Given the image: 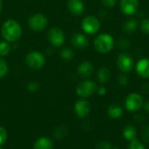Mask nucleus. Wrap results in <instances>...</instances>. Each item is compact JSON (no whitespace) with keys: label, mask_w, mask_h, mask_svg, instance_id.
<instances>
[{"label":"nucleus","mask_w":149,"mask_h":149,"mask_svg":"<svg viewBox=\"0 0 149 149\" xmlns=\"http://www.w3.org/2000/svg\"><path fill=\"white\" fill-rule=\"evenodd\" d=\"M107 114L111 119H120L123 114V108L118 104H113L108 107Z\"/></svg>","instance_id":"obj_16"},{"label":"nucleus","mask_w":149,"mask_h":149,"mask_svg":"<svg viewBox=\"0 0 149 149\" xmlns=\"http://www.w3.org/2000/svg\"><path fill=\"white\" fill-rule=\"evenodd\" d=\"M125 106L126 109L131 112H137L143 106V98L140 94L136 92L131 93L127 97L125 100Z\"/></svg>","instance_id":"obj_4"},{"label":"nucleus","mask_w":149,"mask_h":149,"mask_svg":"<svg viewBox=\"0 0 149 149\" xmlns=\"http://www.w3.org/2000/svg\"><path fill=\"white\" fill-rule=\"evenodd\" d=\"M144 110L146 112L149 113V100H148L145 104H144Z\"/></svg>","instance_id":"obj_35"},{"label":"nucleus","mask_w":149,"mask_h":149,"mask_svg":"<svg viewBox=\"0 0 149 149\" xmlns=\"http://www.w3.org/2000/svg\"><path fill=\"white\" fill-rule=\"evenodd\" d=\"M48 19L47 18L41 13H37L32 15L28 20V25L30 29L35 32H41L47 26Z\"/></svg>","instance_id":"obj_3"},{"label":"nucleus","mask_w":149,"mask_h":149,"mask_svg":"<svg viewBox=\"0 0 149 149\" xmlns=\"http://www.w3.org/2000/svg\"><path fill=\"white\" fill-rule=\"evenodd\" d=\"M122 134L124 136V138L127 140V141H133V140H135L136 139V136H137V130L135 128L134 126L133 125H127L123 131H122Z\"/></svg>","instance_id":"obj_17"},{"label":"nucleus","mask_w":149,"mask_h":149,"mask_svg":"<svg viewBox=\"0 0 149 149\" xmlns=\"http://www.w3.org/2000/svg\"><path fill=\"white\" fill-rule=\"evenodd\" d=\"M111 70L107 68H101L97 74V78L100 83H107L111 78Z\"/></svg>","instance_id":"obj_19"},{"label":"nucleus","mask_w":149,"mask_h":149,"mask_svg":"<svg viewBox=\"0 0 149 149\" xmlns=\"http://www.w3.org/2000/svg\"><path fill=\"white\" fill-rule=\"evenodd\" d=\"M77 71H78V74L81 77L86 78V77H89L93 74V66L90 61H83L79 65Z\"/></svg>","instance_id":"obj_15"},{"label":"nucleus","mask_w":149,"mask_h":149,"mask_svg":"<svg viewBox=\"0 0 149 149\" xmlns=\"http://www.w3.org/2000/svg\"><path fill=\"white\" fill-rule=\"evenodd\" d=\"M120 11L125 15H134L139 7V1L138 0H120Z\"/></svg>","instance_id":"obj_11"},{"label":"nucleus","mask_w":149,"mask_h":149,"mask_svg":"<svg viewBox=\"0 0 149 149\" xmlns=\"http://www.w3.org/2000/svg\"><path fill=\"white\" fill-rule=\"evenodd\" d=\"M74 112L79 118L85 119L91 112V105L86 99H79L75 103Z\"/></svg>","instance_id":"obj_10"},{"label":"nucleus","mask_w":149,"mask_h":149,"mask_svg":"<svg viewBox=\"0 0 149 149\" xmlns=\"http://www.w3.org/2000/svg\"><path fill=\"white\" fill-rule=\"evenodd\" d=\"M67 7L70 12L75 16L81 15L85 10V4L82 0H68Z\"/></svg>","instance_id":"obj_12"},{"label":"nucleus","mask_w":149,"mask_h":149,"mask_svg":"<svg viewBox=\"0 0 149 149\" xmlns=\"http://www.w3.org/2000/svg\"><path fill=\"white\" fill-rule=\"evenodd\" d=\"M113 146L109 141H100L96 145V149H113Z\"/></svg>","instance_id":"obj_27"},{"label":"nucleus","mask_w":149,"mask_h":149,"mask_svg":"<svg viewBox=\"0 0 149 149\" xmlns=\"http://www.w3.org/2000/svg\"><path fill=\"white\" fill-rule=\"evenodd\" d=\"M71 42L72 44L79 49L85 48L88 46V39L82 33H75L72 35V39H71Z\"/></svg>","instance_id":"obj_14"},{"label":"nucleus","mask_w":149,"mask_h":149,"mask_svg":"<svg viewBox=\"0 0 149 149\" xmlns=\"http://www.w3.org/2000/svg\"><path fill=\"white\" fill-rule=\"evenodd\" d=\"M81 26L85 32L88 34H94L100 30V22L96 17L89 15V16H86L82 20Z\"/></svg>","instance_id":"obj_7"},{"label":"nucleus","mask_w":149,"mask_h":149,"mask_svg":"<svg viewBox=\"0 0 149 149\" xmlns=\"http://www.w3.org/2000/svg\"><path fill=\"white\" fill-rule=\"evenodd\" d=\"M2 9H3V2H2V0H0V12H1Z\"/></svg>","instance_id":"obj_36"},{"label":"nucleus","mask_w":149,"mask_h":149,"mask_svg":"<svg viewBox=\"0 0 149 149\" xmlns=\"http://www.w3.org/2000/svg\"><path fill=\"white\" fill-rule=\"evenodd\" d=\"M0 149H3V148H2V147H0Z\"/></svg>","instance_id":"obj_37"},{"label":"nucleus","mask_w":149,"mask_h":149,"mask_svg":"<svg viewBox=\"0 0 149 149\" xmlns=\"http://www.w3.org/2000/svg\"><path fill=\"white\" fill-rule=\"evenodd\" d=\"M141 137L144 142L149 143V125H145L142 127L141 132Z\"/></svg>","instance_id":"obj_24"},{"label":"nucleus","mask_w":149,"mask_h":149,"mask_svg":"<svg viewBox=\"0 0 149 149\" xmlns=\"http://www.w3.org/2000/svg\"><path fill=\"white\" fill-rule=\"evenodd\" d=\"M60 56L62 59L65 60V61H70L72 60L74 57V52L71 49V48H64L60 51Z\"/></svg>","instance_id":"obj_21"},{"label":"nucleus","mask_w":149,"mask_h":149,"mask_svg":"<svg viewBox=\"0 0 149 149\" xmlns=\"http://www.w3.org/2000/svg\"><path fill=\"white\" fill-rule=\"evenodd\" d=\"M53 143L47 137L39 138L34 144V149H52Z\"/></svg>","instance_id":"obj_18"},{"label":"nucleus","mask_w":149,"mask_h":149,"mask_svg":"<svg viewBox=\"0 0 149 149\" xmlns=\"http://www.w3.org/2000/svg\"><path fill=\"white\" fill-rule=\"evenodd\" d=\"M10 45L8 41H2L0 42V56H6L10 52Z\"/></svg>","instance_id":"obj_22"},{"label":"nucleus","mask_w":149,"mask_h":149,"mask_svg":"<svg viewBox=\"0 0 149 149\" xmlns=\"http://www.w3.org/2000/svg\"><path fill=\"white\" fill-rule=\"evenodd\" d=\"M25 62L30 68L33 69H39L45 64V59L41 53L32 51L26 55Z\"/></svg>","instance_id":"obj_6"},{"label":"nucleus","mask_w":149,"mask_h":149,"mask_svg":"<svg viewBox=\"0 0 149 149\" xmlns=\"http://www.w3.org/2000/svg\"><path fill=\"white\" fill-rule=\"evenodd\" d=\"M117 65L122 73H129L132 71L134 66V59L127 53H121L117 58Z\"/></svg>","instance_id":"obj_8"},{"label":"nucleus","mask_w":149,"mask_h":149,"mask_svg":"<svg viewBox=\"0 0 149 149\" xmlns=\"http://www.w3.org/2000/svg\"><path fill=\"white\" fill-rule=\"evenodd\" d=\"M38 89H39V83L37 82H31L27 85V90H30L31 92H35L38 90Z\"/></svg>","instance_id":"obj_30"},{"label":"nucleus","mask_w":149,"mask_h":149,"mask_svg":"<svg viewBox=\"0 0 149 149\" xmlns=\"http://www.w3.org/2000/svg\"><path fill=\"white\" fill-rule=\"evenodd\" d=\"M136 72L142 78H149V59L143 58L137 62Z\"/></svg>","instance_id":"obj_13"},{"label":"nucleus","mask_w":149,"mask_h":149,"mask_svg":"<svg viewBox=\"0 0 149 149\" xmlns=\"http://www.w3.org/2000/svg\"><path fill=\"white\" fill-rule=\"evenodd\" d=\"M1 32L6 41L15 42L19 40L22 35V27L16 20L8 19L3 24Z\"/></svg>","instance_id":"obj_1"},{"label":"nucleus","mask_w":149,"mask_h":149,"mask_svg":"<svg viewBox=\"0 0 149 149\" xmlns=\"http://www.w3.org/2000/svg\"><path fill=\"white\" fill-rule=\"evenodd\" d=\"M127 149H146V148L143 145V143H141L140 141L135 139L130 141V144L128 145Z\"/></svg>","instance_id":"obj_25"},{"label":"nucleus","mask_w":149,"mask_h":149,"mask_svg":"<svg viewBox=\"0 0 149 149\" xmlns=\"http://www.w3.org/2000/svg\"><path fill=\"white\" fill-rule=\"evenodd\" d=\"M96 90L97 87L94 82L90 80H85L80 83H79V85L76 88V92L79 97L83 98H86L93 95Z\"/></svg>","instance_id":"obj_5"},{"label":"nucleus","mask_w":149,"mask_h":149,"mask_svg":"<svg viewBox=\"0 0 149 149\" xmlns=\"http://www.w3.org/2000/svg\"><path fill=\"white\" fill-rule=\"evenodd\" d=\"M65 33L58 27H52L48 32V40L54 47H60L65 42Z\"/></svg>","instance_id":"obj_9"},{"label":"nucleus","mask_w":149,"mask_h":149,"mask_svg":"<svg viewBox=\"0 0 149 149\" xmlns=\"http://www.w3.org/2000/svg\"><path fill=\"white\" fill-rule=\"evenodd\" d=\"M67 133V129L65 126H60L55 131V136L58 139H63Z\"/></svg>","instance_id":"obj_26"},{"label":"nucleus","mask_w":149,"mask_h":149,"mask_svg":"<svg viewBox=\"0 0 149 149\" xmlns=\"http://www.w3.org/2000/svg\"><path fill=\"white\" fill-rule=\"evenodd\" d=\"M8 71H9V67H8L7 62L4 60L0 58V78L5 76Z\"/></svg>","instance_id":"obj_23"},{"label":"nucleus","mask_w":149,"mask_h":149,"mask_svg":"<svg viewBox=\"0 0 149 149\" xmlns=\"http://www.w3.org/2000/svg\"><path fill=\"white\" fill-rule=\"evenodd\" d=\"M93 46L97 52L100 54H107L113 50L114 47V40L110 34L102 33L95 38Z\"/></svg>","instance_id":"obj_2"},{"label":"nucleus","mask_w":149,"mask_h":149,"mask_svg":"<svg viewBox=\"0 0 149 149\" xmlns=\"http://www.w3.org/2000/svg\"><path fill=\"white\" fill-rule=\"evenodd\" d=\"M141 29L144 33L149 34V18H145L141 22Z\"/></svg>","instance_id":"obj_28"},{"label":"nucleus","mask_w":149,"mask_h":149,"mask_svg":"<svg viewBox=\"0 0 149 149\" xmlns=\"http://www.w3.org/2000/svg\"><path fill=\"white\" fill-rule=\"evenodd\" d=\"M7 140V133L5 129L2 126H0V146L3 144Z\"/></svg>","instance_id":"obj_31"},{"label":"nucleus","mask_w":149,"mask_h":149,"mask_svg":"<svg viewBox=\"0 0 149 149\" xmlns=\"http://www.w3.org/2000/svg\"><path fill=\"white\" fill-rule=\"evenodd\" d=\"M137 26H138V20L136 18H130L125 22L123 25V30L127 33H131L136 30Z\"/></svg>","instance_id":"obj_20"},{"label":"nucleus","mask_w":149,"mask_h":149,"mask_svg":"<svg viewBox=\"0 0 149 149\" xmlns=\"http://www.w3.org/2000/svg\"><path fill=\"white\" fill-rule=\"evenodd\" d=\"M128 83V77L127 75H125V73L120 74L118 77V83L120 86H126Z\"/></svg>","instance_id":"obj_29"},{"label":"nucleus","mask_w":149,"mask_h":149,"mask_svg":"<svg viewBox=\"0 0 149 149\" xmlns=\"http://www.w3.org/2000/svg\"><path fill=\"white\" fill-rule=\"evenodd\" d=\"M96 90H97L98 94H99V95H100V96H104V95L106 94V92H107V90H106V88H105L104 86H100V87H99Z\"/></svg>","instance_id":"obj_34"},{"label":"nucleus","mask_w":149,"mask_h":149,"mask_svg":"<svg viewBox=\"0 0 149 149\" xmlns=\"http://www.w3.org/2000/svg\"><path fill=\"white\" fill-rule=\"evenodd\" d=\"M102 4L107 8H113L117 3V0H101Z\"/></svg>","instance_id":"obj_33"},{"label":"nucleus","mask_w":149,"mask_h":149,"mask_svg":"<svg viewBox=\"0 0 149 149\" xmlns=\"http://www.w3.org/2000/svg\"><path fill=\"white\" fill-rule=\"evenodd\" d=\"M134 121L137 124H143L145 122V116L143 114H136L134 117Z\"/></svg>","instance_id":"obj_32"}]
</instances>
